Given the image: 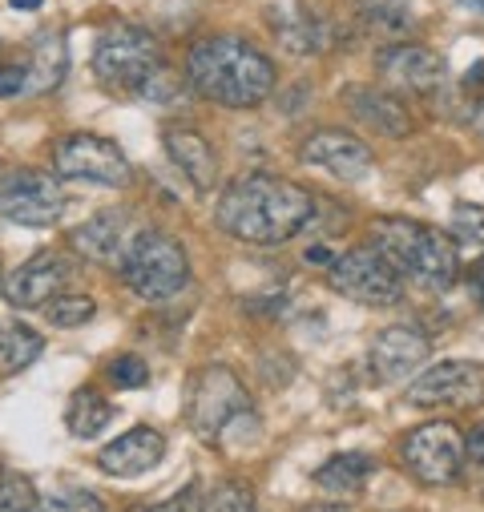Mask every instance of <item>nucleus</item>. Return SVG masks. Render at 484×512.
I'll return each mask as SVG.
<instances>
[{
  "label": "nucleus",
  "mask_w": 484,
  "mask_h": 512,
  "mask_svg": "<svg viewBox=\"0 0 484 512\" xmlns=\"http://www.w3.org/2000/svg\"><path fill=\"white\" fill-rule=\"evenodd\" d=\"M214 218L238 242L283 246L315 218V198L299 182L275 174H247L222 190Z\"/></svg>",
  "instance_id": "f257e3e1"
},
{
  "label": "nucleus",
  "mask_w": 484,
  "mask_h": 512,
  "mask_svg": "<svg viewBox=\"0 0 484 512\" xmlns=\"http://www.w3.org/2000/svg\"><path fill=\"white\" fill-rule=\"evenodd\" d=\"M186 77L206 101L222 109H255L275 89L271 57L234 33L194 41L186 53Z\"/></svg>",
  "instance_id": "f03ea898"
},
{
  "label": "nucleus",
  "mask_w": 484,
  "mask_h": 512,
  "mask_svg": "<svg viewBox=\"0 0 484 512\" xmlns=\"http://www.w3.org/2000/svg\"><path fill=\"white\" fill-rule=\"evenodd\" d=\"M372 246L384 259L412 279L416 287L440 295L456 283L460 271V250L448 230L416 222V218H376L372 222Z\"/></svg>",
  "instance_id": "7ed1b4c3"
},
{
  "label": "nucleus",
  "mask_w": 484,
  "mask_h": 512,
  "mask_svg": "<svg viewBox=\"0 0 484 512\" xmlns=\"http://www.w3.org/2000/svg\"><path fill=\"white\" fill-rule=\"evenodd\" d=\"M93 77L101 89L117 97H150L166 101L170 69L162 57V45L142 25H113L101 33L93 49Z\"/></svg>",
  "instance_id": "20e7f679"
},
{
  "label": "nucleus",
  "mask_w": 484,
  "mask_h": 512,
  "mask_svg": "<svg viewBox=\"0 0 484 512\" xmlns=\"http://www.w3.org/2000/svg\"><path fill=\"white\" fill-rule=\"evenodd\" d=\"M121 279L146 303H166L190 283L186 246L166 230H138L121 254Z\"/></svg>",
  "instance_id": "39448f33"
},
{
  "label": "nucleus",
  "mask_w": 484,
  "mask_h": 512,
  "mask_svg": "<svg viewBox=\"0 0 484 512\" xmlns=\"http://www.w3.org/2000/svg\"><path fill=\"white\" fill-rule=\"evenodd\" d=\"M242 420H255L251 412V392L242 388V379L230 367H202L190 375L186 392V424L198 440L218 444L226 432Z\"/></svg>",
  "instance_id": "423d86ee"
},
{
  "label": "nucleus",
  "mask_w": 484,
  "mask_h": 512,
  "mask_svg": "<svg viewBox=\"0 0 484 512\" xmlns=\"http://www.w3.org/2000/svg\"><path fill=\"white\" fill-rule=\"evenodd\" d=\"M331 287L363 307H392L404 299V275L384 259V254L368 246H351L347 254L331 263Z\"/></svg>",
  "instance_id": "0eeeda50"
},
{
  "label": "nucleus",
  "mask_w": 484,
  "mask_h": 512,
  "mask_svg": "<svg viewBox=\"0 0 484 512\" xmlns=\"http://www.w3.org/2000/svg\"><path fill=\"white\" fill-rule=\"evenodd\" d=\"M400 464L420 480V484H452L464 472V432L448 420H432L412 428L400 440Z\"/></svg>",
  "instance_id": "6e6552de"
},
{
  "label": "nucleus",
  "mask_w": 484,
  "mask_h": 512,
  "mask_svg": "<svg viewBox=\"0 0 484 512\" xmlns=\"http://www.w3.org/2000/svg\"><path fill=\"white\" fill-rule=\"evenodd\" d=\"M53 174L77 178V182H101V186H126L130 162L109 138L97 134H69L53 142Z\"/></svg>",
  "instance_id": "1a4fd4ad"
},
{
  "label": "nucleus",
  "mask_w": 484,
  "mask_h": 512,
  "mask_svg": "<svg viewBox=\"0 0 484 512\" xmlns=\"http://www.w3.org/2000/svg\"><path fill=\"white\" fill-rule=\"evenodd\" d=\"M404 396L416 408H456V412L480 408L484 404V363L444 359V363L428 367Z\"/></svg>",
  "instance_id": "9d476101"
},
{
  "label": "nucleus",
  "mask_w": 484,
  "mask_h": 512,
  "mask_svg": "<svg viewBox=\"0 0 484 512\" xmlns=\"http://www.w3.org/2000/svg\"><path fill=\"white\" fill-rule=\"evenodd\" d=\"M65 210V194L45 170H9L0 178V214L17 226H53Z\"/></svg>",
  "instance_id": "9b49d317"
},
{
  "label": "nucleus",
  "mask_w": 484,
  "mask_h": 512,
  "mask_svg": "<svg viewBox=\"0 0 484 512\" xmlns=\"http://www.w3.org/2000/svg\"><path fill=\"white\" fill-rule=\"evenodd\" d=\"M432 355V339L412 327V323H400V327H388L372 339V351H368V367L380 383H400L404 375H412L424 359Z\"/></svg>",
  "instance_id": "f8f14e48"
},
{
  "label": "nucleus",
  "mask_w": 484,
  "mask_h": 512,
  "mask_svg": "<svg viewBox=\"0 0 484 512\" xmlns=\"http://www.w3.org/2000/svg\"><path fill=\"white\" fill-rule=\"evenodd\" d=\"M380 77L396 89V93H436L444 81V57L424 49V45H392L380 53Z\"/></svg>",
  "instance_id": "ddd939ff"
},
{
  "label": "nucleus",
  "mask_w": 484,
  "mask_h": 512,
  "mask_svg": "<svg viewBox=\"0 0 484 512\" xmlns=\"http://www.w3.org/2000/svg\"><path fill=\"white\" fill-rule=\"evenodd\" d=\"M303 162L343 178V182H359L372 174V150L363 146L355 134H343V130H319L303 142Z\"/></svg>",
  "instance_id": "4468645a"
},
{
  "label": "nucleus",
  "mask_w": 484,
  "mask_h": 512,
  "mask_svg": "<svg viewBox=\"0 0 484 512\" xmlns=\"http://www.w3.org/2000/svg\"><path fill=\"white\" fill-rule=\"evenodd\" d=\"M65 283H69V263L53 250H37L29 263H21L5 279V299L13 307H45L53 295H61Z\"/></svg>",
  "instance_id": "2eb2a0df"
},
{
  "label": "nucleus",
  "mask_w": 484,
  "mask_h": 512,
  "mask_svg": "<svg viewBox=\"0 0 484 512\" xmlns=\"http://www.w3.org/2000/svg\"><path fill=\"white\" fill-rule=\"evenodd\" d=\"M162 456H166V436L158 428H130L97 452V464L109 476H146L162 464Z\"/></svg>",
  "instance_id": "dca6fc26"
},
{
  "label": "nucleus",
  "mask_w": 484,
  "mask_h": 512,
  "mask_svg": "<svg viewBox=\"0 0 484 512\" xmlns=\"http://www.w3.org/2000/svg\"><path fill=\"white\" fill-rule=\"evenodd\" d=\"M347 109L363 121V125H372V130L388 134V138H408L416 130V121L412 113L404 109L400 97L384 93V89H368V85H351L347 89Z\"/></svg>",
  "instance_id": "f3484780"
},
{
  "label": "nucleus",
  "mask_w": 484,
  "mask_h": 512,
  "mask_svg": "<svg viewBox=\"0 0 484 512\" xmlns=\"http://www.w3.org/2000/svg\"><path fill=\"white\" fill-rule=\"evenodd\" d=\"M162 142H166L170 162L190 178L194 190H210V186H214V178H218V158H214V146H210L198 130H190V125H170V130L162 134Z\"/></svg>",
  "instance_id": "a211bd4d"
},
{
  "label": "nucleus",
  "mask_w": 484,
  "mask_h": 512,
  "mask_svg": "<svg viewBox=\"0 0 484 512\" xmlns=\"http://www.w3.org/2000/svg\"><path fill=\"white\" fill-rule=\"evenodd\" d=\"M134 234L138 230H130V214L126 210H101L97 218H89L73 234V242L81 246L85 259H93V263H121V254H126Z\"/></svg>",
  "instance_id": "6ab92c4d"
},
{
  "label": "nucleus",
  "mask_w": 484,
  "mask_h": 512,
  "mask_svg": "<svg viewBox=\"0 0 484 512\" xmlns=\"http://www.w3.org/2000/svg\"><path fill=\"white\" fill-rule=\"evenodd\" d=\"M271 29H275V41L295 53V57H307V53H319L327 45V29L323 21L307 9V5H283V9H271L267 13Z\"/></svg>",
  "instance_id": "aec40b11"
},
{
  "label": "nucleus",
  "mask_w": 484,
  "mask_h": 512,
  "mask_svg": "<svg viewBox=\"0 0 484 512\" xmlns=\"http://www.w3.org/2000/svg\"><path fill=\"white\" fill-rule=\"evenodd\" d=\"M25 73H29V89L25 93H49L61 85L65 77V65H69V53H65V37L61 33H41L33 45H29V57L21 61Z\"/></svg>",
  "instance_id": "412c9836"
},
{
  "label": "nucleus",
  "mask_w": 484,
  "mask_h": 512,
  "mask_svg": "<svg viewBox=\"0 0 484 512\" xmlns=\"http://www.w3.org/2000/svg\"><path fill=\"white\" fill-rule=\"evenodd\" d=\"M368 476H376V460L368 452H339L331 456L319 472H315V484L323 492H343V496H355L363 484H368Z\"/></svg>",
  "instance_id": "4be33fe9"
},
{
  "label": "nucleus",
  "mask_w": 484,
  "mask_h": 512,
  "mask_svg": "<svg viewBox=\"0 0 484 512\" xmlns=\"http://www.w3.org/2000/svg\"><path fill=\"white\" fill-rule=\"evenodd\" d=\"M45 351V339L13 319H0V375H17L29 363H37V355Z\"/></svg>",
  "instance_id": "5701e85b"
},
{
  "label": "nucleus",
  "mask_w": 484,
  "mask_h": 512,
  "mask_svg": "<svg viewBox=\"0 0 484 512\" xmlns=\"http://www.w3.org/2000/svg\"><path fill=\"white\" fill-rule=\"evenodd\" d=\"M109 420H113V404H109L97 388H81V392H73L69 412H65V424H69V432H73L77 440H93V436H101V432L109 428Z\"/></svg>",
  "instance_id": "b1692460"
},
{
  "label": "nucleus",
  "mask_w": 484,
  "mask_h": 512,
  "mask_svg": "<svg viewBox=\"0 0 484 512\" xmlns=\"http://www.w3.org/2000/svg\"><path fill=\"white\" fill-rule=\"evenodd\" d=\"M93 311H97V303L89 299V295H53L49 303H45V319L53 323V327H85L89 319H93Z\"/></svg>",
  "instance_id": "393cba45"
},
{
  "label": "nucleus",
  "mask_w": 484,
  "mask_h": 512,
  "mask_svg": "<svg viewBox=\"0 0 484 512\" xmlns=\"http://www.w3.org/2000/svg\"><path fill=\"white\" fill-rule=\"evenodd\" d=\"M452 242H456V250H468L476 259L484 254V210L480 206H456Z\"/></svg>",
  "instance_id": "a878e982"
},
{
  "label": "nucleus",
  "mask_w": 484,
  "mask_h": 512,
  "mask_svg": "<svg viewBox=\"0 0 484 512\" xmlns=\"http://www.w3.org/2000/svg\"><path fill=\"white\" fill-rule=\"evenodd\" d=\"M202 512H255V496L242 480H222L206 500Z\"/></svg>",
  "instance_id": "bb28decb"
},
{
  "label": "nucleus",
  "mask_w": 484,
  "mask_h": 512,
  "mask_svg": "<svg viewBox=\"0 0 484 512\" xmlns=\"http://www.w3.org/2000/svg\"><path fill=\"white\" fill-rule=\"evenodd\" d=\"M0 512H41V496L29 476H0Z\"/></svg>",
  "instance_id": "cd10ccee"
},
{
  "label": "nucleus",
  "mask_w": 484,
  "mask_h": 512,
  "mask_svg": "<svg viewBox=\"0 0 484 512\" xmlns=\"http://www.w3.org/2000/svg\"><path fill=\"white\" fill-rule=\"evenodd\" d=\"M105 375H109L113 388L138 392V388H146V383H150V363H146L142 355H117V359L105 367Z\"/></svg>",
  "instance_id": "c85d7f7f"
},
{
  "label": "nucleus",
  "mask_w": 484,
  "mask_h": 512,
  "mask_svg": "<svg viewBox=\"0 0 484 512\" xmlns=\"http://www.w3.org/2000/svg\"><path fill=\"white\" fill-rule=\"evenodd\" d=\"M41 512H105V504L85 488H57L41 500Z\"/></svg>",
  "instance_id": "c756f323"
},
{
  "label": "nucleus",
  "mask_w": 484,
  "mask_h": 512,
  "mask_svg": "<svg viewBox=\"0 0 484 512\" xmlns=\"http://www.w3.org/2000/svg\"><path fill=\"white\" fill-rule=\"evenodd\" d=\"M25 89H29V73H25L21 61L17 65H0V97H17Z\"/></svg>",
  "instance_id": "7c9ffc66"
},
{
  "label": "nucleus",
  "mask_w": 484,
  "mask_h": 512,
  "mask_svg": "<svg viewBox=\"0 0 484 512\" xmlns=\"http://www.w3.org/2000/svg\"><path fill=\"white\" fill-rule=\"evenodd\" d=\"M150 512H202V496H198V488L190 484V488H182L174 500H166V504H158V508H150Z\"/></svg>",
  "instance_id": "2f4dec72"
},
{
  "label": "nucleus",
  "mask_w": 484,
  "mask_h": 512,
  "mask_svg": "<svg viewBox=\"0 0 484 512\" xmlns=\"http://www.w3.org/2000/svg\"><path fill=\"white\" fill-rule=\"evenodd\" d=\"M464 460L468 464H484V420L464 436Z\"/></svg>",
  "instance_id": "473e14b6"
},
{
  "label": "nucleus",
  "mask_w": 484,
  "mask_h": 512,
  "mask_svg": "<svg viewBox=\"0 0 484 512\" xmlns=\"http://www.w3.org/2000/svg\"><path fill=\"white\" fill-rule=\"evenodd\" d=\"M307 263L327 267V263H331V250H327V246H311V250H307Z\"/></svg>",
  "instance_id": "72a5a7b5"
},
{
  "label": "nucleus",
  "mask_w": 484,
  "mask_h": 512,
  "mask_svg": "<svg viewBox=\"0 0 484 512\" xmlns=\"http://www.w3.org/2000/svg\"><path fill=\"white\" fill-rule=\"evenodd\" d=\"M303 512H347L343 504H331V500H319V504H307Z\"/></svg>",
  "instance_id": "f704fd0d"
},
{
  "label": "nucleus",
  "mask_w": 484,
  "mask_h": 512,
  "mask_svg": "<svg viewBox=\"0 0 484 512\" xmlns=\"http://www.w3.org/2000/svg\"><path fill=\"white\" fill-rule=\"evenodd\" d=\"M472 130H476V134L484 138V97H480V105L472 109Z\"/></svg>",
  "instance_id": "c9c22d12"
},
{
  "label": "nucleus",
  "mask_w": 484,
  "mask_h": 512,
  "mask_svg": "<svg viewBox=\"0 0 484 512\" xmlns=\"http://www.w3.org/2000/svg\"><path fill=\"white\" fill-rule=\"evenodd\" d=\"M13 9H21V13H37L41 9V0H9Z\"/></svg>",
  "instance_id": "e433bc0d"
},
{
  "label": "nucleus",
  "mask_w": 484,
  "mask_h": 512,
  "mask_svg": "<svg viewBox=\"0 0 484 512\" xmlns=\"http://www.w3.org/2000/svg\"><path fill=\"white\" fill-rule=\"evenodd\" d=\"M472 279H476V287H480V295H484V254H480L476 267H472Z\"/></svg>",
  "instance_id": "4c0bfd02"
},
{
  "label": "nucleus",
  "mask_w": 484,
  "mask_h": 512,
  "mask_svg": "<svg viewBox=\"0 0 484 512\" xmlns=\"http://www.w3.org/2000/svg\"><path fill=\"white\" fill-rule=\"evenodd\" d=\"M460 5H468V9H476V13H484V0H460Z\"/></svg>",
  "instance_id": "58836bf2"
},
{
  "label": "nucleus",
  "mask_w": 484,
  "mask_h": 512,
  "mask_svg": "<svg viewBox=\"0 0 484 512\" xmlns=\"http://www.w3.org/2000/svg\"><path fill=\"white\" fill-rule=\"evenodd\" d=\"M130 512H142V508H130Z\"/></svg>",
  "instance_id": "ea45409f"
}]
</instances>
